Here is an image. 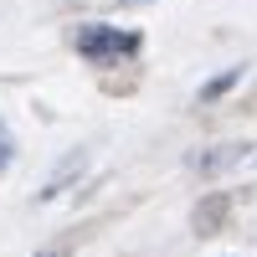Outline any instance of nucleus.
<instances>
[{
	"label": "nucleus",
	"instance_id": "nucleus-1",
	"mask_svg": "<svg viewBox=\"0 0 257 257\" xmlns=\"http://www.w3.org/2000/svg\"><path fill=\"white\" fill-rule=\"evenodd\" d=\"M72 47H77V57L98 62V67H113V62H123V57H139L144 36L139 31H118V26H103V21H88V26H77Z\"/></svg>",
	"mask_w": 257,
	"mask_h": 257
},
{
	"label": "nucleus",
	"instance_id": "nucleus-2",
	"mask_svg": "<svg viewBox=\"0 0 257 257\" xmlns=\"http://www.w3.org/2000/svg\"><path fill=\"white\" fill-rule=\"evenodd\" d=\"M237 82H242V67H231V72H221V77H211L206 88H201V103H216L221 93H231V88H237Z\"/></svg>",
	"mask_w": 257,
	"mask_h": 257
},
{
	"label": "nucleus",
	"instance_id": "nucleus-3",
	"mask_svg": "<svg viewBox=\"0 0 257 257\" xmlns=\"http://www.w3.org/2000/svg\"><path fill=\"white\" fill-rule=\"evenodd\" d=\"M11 165V134H6V123H0V170Z\"/></svg>",
	"mask_w": 257,
	"mask_h": 257
},
{
	"label": "nucleus",
	"instance_id": "nucleus-4",
	"mask_svg": "<svg viewBox=\"0 0 257 257\" xmlns=\"http://www.w3.org/2000/svg\"><path fill=\"white\" fill-rule=\"evenodd\" d=\"M36 257H67V252H62V247H47V252H36Z\"/></svg>",
	"mask_w": 257,
	"mask_h": 257
}]
</instances>
